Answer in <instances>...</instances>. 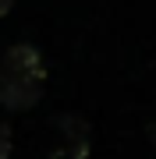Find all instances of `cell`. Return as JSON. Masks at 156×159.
Here are the masks:
<instances>
[{"label":"cell","instance_id":"4","mask_svg":"<svg viewBox=\"0 0 156 159\" xmlns=\"http://www.w3.org/2000/svg\"><path fill=\"white\" fill-rule=\"evenodd\" d=\"M18 4V0H0V18H4V14H11V7Z\"/></svg>","mask_w":156,"mask_h":159},{"label":"cell","instance_id":"5","mask_svg":"<svg viewBox=\"0 0 156 159\" xmlns=\"http://www.w3.org/2000/svg\"><path fill=\"white\" fill-rule=\"evenodd\" d=\"M153 142H156V127H153Z\"/></svg>","mask_w":156,"mask_h":159},{"label":"cell","instance_id":"3","mask_svg":"<svg viewBox=\"0 0 156 159\" xmlns=\"http://www.w3.org/2000/svg\"><path fill=\"white\" fill-rule=\"evenodd\" d=\"M11 124H4L0 120V159H11V148H14V142H11Z\"/></svg>","mask_w":156,"mask_h":159},{"label":"cell","instance_id":"2","mask_svg":"<svg viewBox=\"0 0 156 159\" xmlns=\"http://www.w3.org/2000/svg\"><path fill=\"white\" fill-rule=\"evenodd\" d=\"M0 71L18 74V78H32V81H46V64H43V53L35 50L32 43L7 46L4 60H0Z\"/></svg>","mask_w":156,"mask_h":159},{"label":"cell","instance_id":"1","mask_svg":"<svg viewBox=\"0 0 156 159\" xmlns=\"http://www.w3.org/2000/svg\"><path fill=\"white\" fill-rule=\"evenodd\" d=\"M39 99H43V81L0 71V106L4 110H32Z\"/></svg>","mask_w":156,"mask_h":159}]
</instances>
